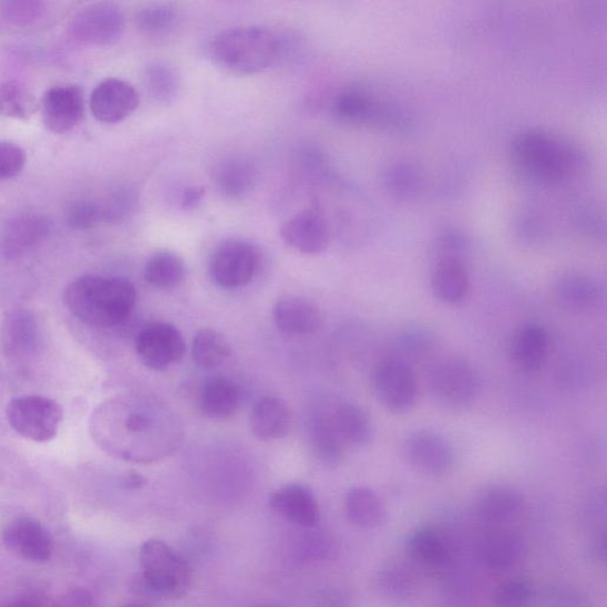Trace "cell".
<instances>
[{"mask_svg":"<svg viewBox=\"0 0 607 607\" xmlns=\"http://www.w3.org/2000/svg\"><path fill=\"white\" fill-rule=\"evenodd\" d=\"M512 156L518 173L543 185H558L578 176L586 166L584 151L542 130L517 134Z\"/></svg>","mask_w":607,"mask_h":607,"instance_id":"6da1fadb","label":"cell"},{"mask_svg":"<svg viewBox=\"0 0 607 607\" xmlns=\"http://www.w3.org/2000/svg\"><path fill=\"white\" fill-rule=\"evenodd\" d=\"M65 307L91 327L120 326L136 307L137 291L124 278L83 276L64 291Z\"/></svg>","mask_w":607,"mask_h":607,"instance_id":"7a4b0ae2","label":"cell"},{"mask_svg":"<svg viewBox=\"0 0 607 607\" xmlns=\"http://www.w3.org/2000/svg\"><path fill=\"white\" fill-rule=\"evenodd\" d=\"M280 49L274 31L263 27H239L218 33L210 44V55L227 71L256 74L274 64Z\"/></svg>","mask_w":607,"mask_h":607,"instance_id":"3957f363","label":"cell"},{"mask_svg":"<svg viewBox=\"0 0 607 607\" xmlns=\"http://www.w3.org/2000/svg\"><path fill=\"white\" fill-rule=\"evenodd\" d=\"M429 391L441 408L451 412H463L477 401L481 379L477 370L467 360L452 357L432 368Z\"/></svg>","mask_w":607,"mask_h":607,"instance_id":"277c9868","label":"cell"},{"mask_svg":"<svg viewBox=\"0 0 607 607\" xmlns=\"http://www.w3.org/2000/svg\"><path fill=\"white\" fill-rule=\"evenodd\" d=\"M148 586L166 598H181L192 585V570L182 556L158 538L147 539L140 553Z\"/></svg>","mask_w":607,"mask_h":607,"instance_id":"5b68a950","label":"cell"},{"mask_svg":"<svg viewBox=\"0 0 607 607\" xmlns=\"http://www.w3.org/2000/svg\"><path fill=\"white\" fill-rule=\"evenodd\" d=\"M9 425L25 440L45 443L58 434L63 411L60 404L44 397L17 398L7 410Z\"/></svg>","mask_w":607,"mask_h":607,"instance_id":"8992f818","label":"cell"},{"mask_svg":"<svg viewBox=\"0 0 607 607\" xmlns=\"http://www.w3.org/2000/svg\"><path fill=\"white\" fill-rule=\"evenodd\" d=\"M260 260L257 246L245 240H228L213 253L209 272L220 288L239 289L255 279Z\"/></svg>","mask_w":607,"mask_h":607,"instance_id":"52a82bcc","label":"cell"},{"mask_svg":"<svg viewBox=\"0 0 607 607\" xmlns=\"http://www.w3.org/2000/svg\"><path fill=\"white\" fill-rule=\"evenodd\" d=\"M375 393L383 407L395 414L410 412L416 403L418 382L412 367L403 359L381 361L374 372Z\"/></svg>","mask_w":607,"mask_h":607,"instance_id":"ba28073f","label":"cell"},{"mask_svg":"<svg viewBox=\"0 0 607 607\" xmlns=\"http://www.w3.org/2000/svg\"><path fill=\"white\" fill-rule=\"evenodd\" d=\"M125 17L114 4L97 3L81 10L71 23V37L81 44L106 47L123 35Z\"/></svg>","mask_w":607,"mask_h":607,"instance_id":"9c48e42d","label":"cell"},{"mask_svg":"<svg viewBox=\"0 0 607 607\" xmlns=\"http://www.w3.org/2000/svg\"><path fill=\"white\" fill-rule=\"evenodd\" d=\"M403 457L421 474L441 477L454 464V450L446 438L430 430H419L407 438L402 446Z\"/></svg>","mask_w":607,"mask_h":607,"instance_id":"30bf717a","label":"cell"},{"mask_svg":"<svg viewBox=\"0 0 607 607\" xmlns=\"http://www.w3.org/2000/svg\"><path fill=\"white\" fill-rule=\"evenodd\" d=\"M136 350L141 361L152 370H165L179 362L185 352L181 331L173 325L155 322L137 336Z\"/></svg>","mask_w":607,"mask_h":607,"instance_id":"8fae6325","label":"cell"},{"mask_svg":"<svg viewBox=\"0 0 607 607\" xmlns=\"http://www.w3.org/2000/svg\"><path fill=\"white\" fill-rule=\"evenodd\" d=\"M333 114L347 123H375L385 127L402 128L409 121L395 107L381 104L359 90H349L335 99Z\"/></svg>","mask_w":607,"mask_h":607,"instance_id":"7c38bea8","label":"cell"},{"mask_svg":"<svg viewBox=\"0 0 607 607\" xmlns=\"http://www.w3.org/2000/svg\"><path fill=\"white\" fill-rule=\"evenodd\" d=\"M138 106L137 91L131 83L115 78L101 81L90 99V107L95 120L105 124L125 121Z\"/></svg>","mask_w":607,"mask_h":607,"instance_id":"4fadbf2b","label":"cell"},{"mask_svg":"<svg viewBox=\"0 0 607 607\" xmlns=\"http://www.w3.org/2000/svg\"><path fill=\"white\" fill-rule=\"evenodd\" d=\"M2 538L9 551L30 563H47L54 551L52 536L39 521L30 517L11 521L4 528Z\"/></svg>","mask_w":607,"mask_h":607,"instance_id":"5bb4252c","label":"cell"},{"mask_svg":"<svg viewBox=\"0 0 607 607\" xmlns=\"http://www.w3.org/2000/svg\"><path fill=\"white\" fill-rule=\"evenodd\" d=\"M113 408L120 412V428L114 429L115 433H121L120 436L106 442L104 447L121 455L123 449L128 442L154 441L157 434L156 410L151 404L115 401L112 402Z\"/></svg>","mask_w":607,"mask_h":607,"instance_id":"9a60e30c","label":"cell"},{"mask_svg":"<svg viewBox=\"0 0 607 607\" xmlns=\"http://www.w3.org/2000/svg\"><path fill=\"white\" fill-rule=\"evenodd\" d=\"M45 127L58 134L72 131L82 121L84 97L76 86H55L45 92L41 104Z\"/></svg>","mask_w":607,"mask_h":607,"instance_id":"2e32d148","label":"cell"},{"mask_svg":"<svg viewBox=\"0 0 607 607\" xmlns=\"http://www.w3.org/2000/svg\"><path fill=\"white\" fill-rule=\"evenodd\" d=\"M281 238L286 245L302 255L316 256L330 244V228L326 218L315 212H304L281 227Z\"/></svg>","mask_w":607,"mask_h":607,"instance_id":"e0dca14e","label":"cell"},{"mask_svg":"<svg viewBox=\"0 0 607 607\" xmlns=\"http://www.w3.org/2000/svg\"><path fill=\"white\" fill-rule=\"evenodd\" d=\"M555 296L560 306L569 312L587 315L604 306L605 288L591 276L568 274L556 282Z\"/></svg>","mask_w":607,"mask_h":607,"instance_id":"ac0fdd59","label":"cell"},{"mask_svg":"<svg viewBox=\"0 0 607 607\" xmlns=\"http://www.w3.org/2000/svg\"><path fill=\"white\" fill-rule=\"evenodd\" d=\"M548 350L547 329L538 323H527L519 327L512 336L508 356L512 363L522 372L534 373L544 366Z\"/></svg>","mask_w":607,"mask_h":607,"instance_id":"d6986e66","label":"cell"},{"mask_svg":"<svg viewBox=\"0 0 607 607\" xmlns=\"http://www.w3.org/2000/svg\"><path fill=\"white\" fill-rule=\"evenodd\" d=\"M272 510L284 519L302 528L317 525L319 505L310 488L300 484L284 485L271 496Z\"/></svg>","mask_w":607,"mask_h":607,"instance_id":"ffe728a7","label":"cell"},{"mask_svg":"<svg viewBox=\"0 0 607 607\" xmlns=\"http://www.w3.org/2000/svg\"><path fill=\"white\" fill-rule=\"evenodd\" d=\"M434 297L446 306H461L470 292V276L463 259L438 258L431 272Z\"/></svg>","mask_w":607,"mask_h":607,"instance_id":"44dd1931","label":"cell"},{"mask_svg":"<svg viewBox=\"0 0 607 607\" xmlns=\"http://www.w3.org/2000/svg\"><path fill=\"white\" fill-rule=\"evenodd\" d=\"M292 424L288 404L277 397H265L253 408L249 425L258 440L272 442L289 434Z\"/></svg>","mask_w":607,"mask_h":607,"instance_id":"7402d4cb","label":"cell"},{"mask_svg":"<svg viewBox=\"0 0 607 607\" xmlns=\"http://www.w3.org/2000/svg\"><path fill=\"white\" fill-rule=\"evenodd\" d=\"M277 328L288 335H310L322 326V315L312 301L288 296L278 300L275 310Z\"/></svg>","mask_w":607,"mask_h":607,"instance_id":"603a6c76","label":"cell"},{"mask_svg":"<svg viewBox=\"0 0 607 607\" xmlns=\"http://www.w3.org/2000/svg\"><path fill=\"white\" fill-rule=\"evenodd\" d=\"M259 179L258 167L245 157H229L218 163L214 171V181L218 191L230 198L246 196Z\"/></svg>","mask_w":607,"mask_h":607,"instance_id":"cb8c5ba5","label":"cell"},{"mask_svg":"<svg viewBox=\"0 0 607 607\" xmlns=\"http://www.w3.org/2000/svg\"><path fill=\"white\" fill-rule=\"evenodd\" d=\"M308 434L311 450L319 462L329 466L341 463L346 445L335 428L332 413L315 412L309 420Z\"/></svg>","mask_w":607,"mask_h":607,"instance_id":"d4e9b609","label":"cell"},{"mask_svg":"<svg viewBox=\"0 0 607 607\" xmlns=\"http://www.w3.org/2000/svg\"><path fill=\"white\" fill-rule=\"evenodd\" d=\"M524 497L515 487L495 484L484 488L477 498V512L488 524H505L515 518Z\"/></svg>","mask_w":607,"mask_h":607,"instance_id":"484cf974","label":"cell"},{"mask_svg":"<svg viewBox=\"0 0 607 607\" xmlns=\"http://www.w3.org/2000/svg\"><path fill=\"white\" fill-rule=\"evenodd\" d=\"M332 419L346 446L361 449L373 442V421L358 403H341L332 412Z\"/></svg>","mask_w":607,"mask_h":607,"instance_id":"4316f807","label":"cell"},{"mask_svg":"<svg viewBox=\"0 0 607 607\" xmlns=\"http://www.w3.org/2000/svg\"><path fill=\"white\" fill-rule=\"evenodd\" d=\"M240 403V388L226 377L209 378L202 387L199 407L209 418H230L238 412Z\"/></svg>","mask_w":607,"mask_h":607,"instance_id":"83f0119b","label":"cell"},{"mask_svg":"<svg viewBox=\"0 0 607 607\" xmlns=\"http://www.w3.org/2000/svg\"><path fill=\"white\" fill-rule=\"evenodd\" d=\"M487 568L503 573L515 568L525 556V544L516 533L500 531L488 535L481 548Z\"/></svg>","mask_w":607,"mask_h":607,"instance_id":"f1b7e54d","label":"cell"},{"mask_svg":"<svg viewBox=\"0 0 607 607\" xmlns=\"http://www.w3.org/2000/svg\"><path fill=\"white\" fill-rule=\"evenodd\" d=\"M344 505L348 519L360 528H378L385 519L384 504L373 488L351 487L346 495Z\"/></svg>","mask_w":607,"mask_h":607,"instance_id":"f546056e","label":"cell"},{"mask_svg":"<svg viewBox=\"0 0 607 607\" xmlns=\"http://www.w3.org/2000/svg\"><path fill=\"white\" fill-rule=\"evenodd\" d=\"M384 189L399 199H413L424 187L423 174L410 162H395L388 165L382 174Z\"/></svg>","mask_w":607,"mask_h":607,"instance_id":"4dcf8cb0","label":"cell"},{"mask_svg":"<svg viewBox=\"0 0 607 607\" xmlns=\"http://www.w3.org/2000/svg\"><path fill=\"white\" fill-rule=\"evenodd\" d=\"M183 259L171 250H161L152 256L144 268L145 280L158 289H174L184 280Z\"/></svg>","mask_w":607,"mask_h":607,"instance_id":"1f68e13d","label":"cell"},{"mask_svg":"<svg viewBox=\"0 0 607 607\" xmlns=\"http://www.w3.org/2000/svg\"><path fill=\"white\" fill-rule=\"evenodd\" d=\"M230 346L225 336L213 329L199 330L193 341L194 362L205 369L224 364L230 357Z\"/></svg>","mask_w":607,"mask_h":607,"instance_id":"d6a6232c","label":"cell"},{"mask_svg":"<svg viewBox=\"0 0 607 607\" xmlns=\"http://www.w3.org/2000/svg\"><path fill=\"white\" fill-rule=\"evenodd\" d=\"M178 11L172 4H151L142 9L137 14V28L144 37L150 39H163L177 28Z\"/></svg>","mask_w":607,"mask_h":607,"instance_id":"836d02e7","label":"cell"},{"mask_svg":"<svg viewBox=\"0 0 607 607\" xmlns=\"http://www.w3.org/2000/svg\"><path fill=\"white\" fill-rule=\"evenodd\" d=\"M408 549L421 564L440 565L446 560L447 548L444 538L430 527L413 531L408 538Z\"/></svg>","mask_w":607,"mask_h":607,"instance_id":"e575fe53","label":"cell"},{"mask_svg":"<svg viewBox=\"0 0 607 607\" xmlns=\"http://www.w3.org/2000/svg\"><path fill=\"white\" fill-rule=\"evenodd\" d=\"M377 587L385 600L395 604L409 600L415 593L411 573L397 565H388L379 572Z\"/></svg>","mask_w":607,"mask_h":607,"instance_id":"d590c367","label":"cell"},{"mask_svg":"<svg viewBox=\"0 0 607 607\" xmlns=\"http://www.w3.org/2000/svg\"><path fill=\"white\" fill-rule=\"evenodd\" d=\"M35 97L19 81H4L0 83V114L28 120L35 112Z\"/></svg>","mask_w":607,"mask_h":607,"instance_id":"8d00e7d4","label":"cell"},{"mask_svg":"<svg viewBox=\"0 0 607 607\" xmlns=\"http://www.w3.org/2000/svg\"><path fill=\"white\" fill-rule=\"evenodd\" d=\"M148 90L160 103L171 104L179 91V78L173 66L152 64L147 71Z\"/></svg>","mask_w":607,"mask_h":607,"instance_id":"74e56055","label":"cell"},{"mask_svg":"<svg viewBox=\"0 0 607 607\" xmlns=\"http://www.w3.org/2000/svg\"><path fill=\"white\" fill-rule=\"evenodd\" d=\"M536 587L527 578H515L498 586L494 596L496 607H532Z\"/></svg>","mask_w":607,"mask_h":607,"instance_id":"f35d334b","label":"cell"},{"mask_svg":"<svg viewBox=\"0 0 607 607\" xmlns=\"http://www.w3.org/2000/svg\"><path fill=\"white\" fill-rule=\"evenodd\" d=\"M435 335L421 327L404 330L398 339V348L412 360L425 359L434 350Z\"/></svg>","mask_w":607,"mask_h":607,"instance_id":"ab89813d","label":"cell"},{"mask_svg":"<svg viewBox=\"0 0 607 607\" xmlns=\"http://www.w3.org/2000/svg\"><path fill=\"white\" fill-rule=\"evenodd\" d=\"M45 228L44 222L39 216H20L10 223L6 238L14 246L29 245L38 241Z\"/></svg>","mask_w":607,"mask_h":607,"instance_id":"60d3db41","label":"cell"},{"mask_svg":"<svg viewBox=\"0 0 607 607\" xmlns=\"http://www.w3.org/2000/svg\"><path fill=\"white\" fill-rule=\"evenodd\" d=\"M27 163V154L19 144L0 141V179L20 175Z\"/></svg>","mask_w":607,"mask_h":607,"instance_id":"b9f144b4","label":"cell"},{"mask_svg":"<svg viewBox=\"0 0 607 607\" xmlns=\"http://www.w3.org/2000/svg\"><path fill=\"white\" fill-rule=\"evenodd\" d=\"M66 220L72 228L78 230L90 229L100 220H104L103 209L92 202H78L71 207Z\"/></svg>","mask_w":607,"mask_h":607,"instance_id":"7bdbcfd3","label":"cell"},{"mask_svg":"<svg viewBox=\"0 0 607 607\" xmlns=\"http://www.w3.org/2000/svg\"><path fill=\"white\" fill-rule=\"evenodd\" d=\"M467 248V240L460 230L450 229L444 232L435 245V259L438 258H459Z\"/></svg>","mask_w":607,"mask_h":607,"instance_id":"ee69618b","label":"cell"},{"mask_svg":"<svg viewBox=\"0 0 607 607\" xmlns=\"http://www.w3.org/2000/svg\"><path fill=\"white\" fill-rule=\"evenodd\" d=\"M44 11L41 2H8L4 4L7 19L16 25H28L40 19Z\"/></svg>","mask_w":607,"mask_h":607,"instance_id":"f6af8a7d","label":"cell"},{"mask_svg":"<svg viewBox=\"0 0 607 607\" xmlns=\"http://www.w3.org/2000/svg\"><path fill=\"white\" fill-rule=\"evenodd\" d=\"M549 607H589L587 596L572 586H558L551 589L547 596Z\"/></svg>","mask_w":607,"mask_h":607,"instance_id":"bcb514c9","label":"cell"},{"mask_svg":"<svg viewBox=\"0 0 607 607\" xmlns=\"http://www.w3.org/2000/svg\"><path fill=\"white\" fill-rule=\"evenodd\" d=\"M137 197L127 189L116 193L103 209L104 220L117 222L130 215L136 207Z\"/></svg>","mask_w":607,"mask_h":607,"instance_id":"7dc6e473","label":"cell"},{"mask_svg":"<svg viewBox=\"0 0 607 607\" xmlns=\"http://www.w3.org/2000/svg\"><path fill=\"white\" fill-rule=\"evenodd\" d=\"M14 319L9 325L14 328V331H8V339L13 348H20L29 346L33 339V332H35V326H33L32 319L29 316L19 315L13 317Z\"/></svg>","mask_w":607,"mask_h":607,"instance_id":"c3c4849f","label":"cell"},{"mask_svg":"<svg viewBox=\"0 0 607 607\" xmlns=\"http://www.w3.org/2000/svg\"><path fill=\"white\" fill-rule=\"evenodd\" d=\"M518 238L529 245L543 243L546 239V227L539 223L538 217L527 214L521 217L517 225Z\"/></svg>","mask_w":607,"mask_h":607,"instance_id":"681fc988","label":"cell"},{"mask_svg":"<svg viewBox=\"0 0 607 607\" xmlns=\"http://www.w3.org/2000/svg\"><path fill=\"white\" fill-rule=\"evenodd\" d=\"M585 517L588 524L598 525L606 517V494L604 491H597L589 497L585 505Z\"/></svg>","mask_w":607,"mask_h":607,"instance_id":"f907efd6","label":"cell"},{"mask_svg":"<svg viewBox=\"0 0 607 607\" xmlns=\"http://www.w3.org/2000/svg\"><path fill=\"white\" fill-rule=\"evenodd\" d=\"M205 196V189L199 187H188L187 189H184L182 197H181V204L184 209H193L196 208L200 200L204 199Z\"/></svg>","mask_w":607,"mask_h":607,"instance_id":"816d5d0a","label":"cell"},{"mask_svg":"<svg viewBox=\"0 0 607 607\" xmlns=\"http://www.w3.org/2000/svg\"><path fill=\"white\" fill-rule=\"evenodd\" d=\"M606 534L603 532L601 534L597 535L588 547V556L596 563H605L606 560Z\"/></svg>","mask_w":607,"mask_h":607,"instance_id":"f5cc1de1","label":"cell"},{"mask_svg":"<svg viewBox=\"0 0 607 607\" xmlns=\"http://www.w3.org/2000/svg\"><path fill=\"white\" fill-rule=\"evenodd\" d=\"M144 483L145 480L138 474H132L126 482L127 486L133 488L141 487Z\"/></svg>","mask_w":607,"mask_h":607,"instance_id":"db71d44e","label":"cell"},{"mask_svg":"<svg viewBox=\"0 0 607 607\" xmlns=\"http://www.w3.org/2000/svg\"><path fill=\"white\" fill-rule=\"evenodd\" d=\"M126 607H146V606H143V605H130V606H126Z\"/></svg>","mask_w":607,"mask_h":607,"instance_id":"11a10c76","label":"cell"}]
</instances>
